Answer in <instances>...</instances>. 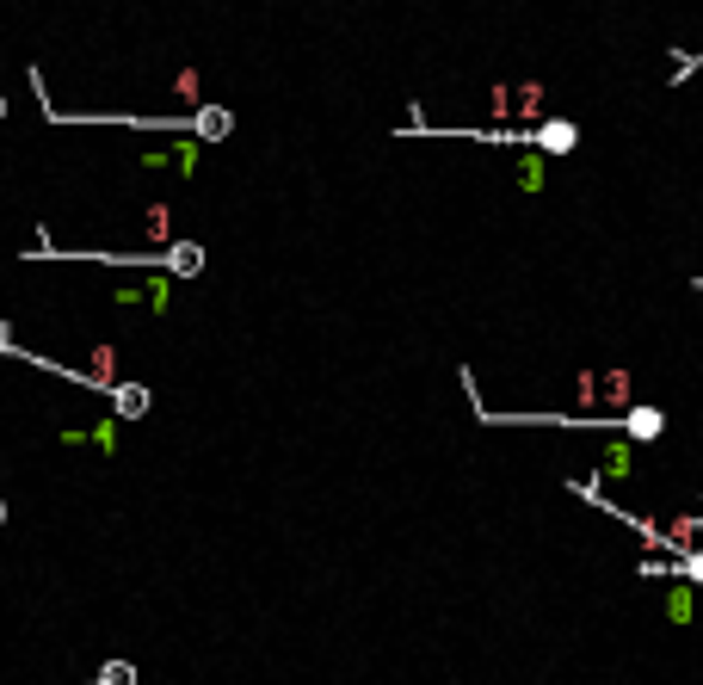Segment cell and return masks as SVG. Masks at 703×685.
<instances>
[{
    "label": "cell",
    "instance_id": "cell-1",
    "mask_svg": "<svg viewBox=\"0 0 703 685\" xmlns=\"http://www.w3.org/2000/svg\"><path fill=\"white\" fill-rule=\"evenodd\" d=\"M229 130H235L229 105H198V112H192V142H222Z\"/></svg>",
    "mask_w": 703,
    "mask_h": 685
},
{
    "label": "cell",
    "instance_id": "cell-2",
    "mask_svg": "<svg viewBox=\"0 0 703 685\" xmlns=\"http://www.w3.org/2000/svg\"><path fill=\"white\" fill-rule=\"evenodd\" d=\"M111 408H118V420H142L148 408H155V389L148 383H118L111 389Z\"/></svg>",
    "mask_w": 703,
    "mask_h": 685
},
{
    "label": "cell",
    "instance_id": "cell-3",
    "mask_svg": "<svg viewBox=\"0 0 703 685\" xmlns=\"http://www.w3.org/2000/svg\"><path fill=\"white\" fill-rule=\"evenodd\" d=\"M531 142H537L543 155H568L574 142H580V130H574L568 118H549V124H537V130H531Z\"/></svg>",
    "mask_w": 703,
    "mask_h": 685
},
{
    "label": "cell",
    "instance_id": "cell-4",
    "mask_svg": "<svg viewBox=\"0 0 703 685\" xmlns=\"http://www.w3.org/2000/svg\"><path fill=\"white\" fill-rule=\"evenodd\" d=\"M660 432H666V414H660V408H623V439L654 445Z\"/></svg>",
    "mask_w": 703,
    "mask_h": 685
},
{
    "label": "cell",
    "instance_id": "cell-5",
    "mask_svg": "<svg viewBox=\"0 0 703 685\" xmlns=\"http://www.w3.org/2000/svg\"><path fill=\"white\" fill-rule=\"evenodd\" d=\"M204 272V247L198 241H167V278H198Z\"/></svg>",
    "mask_w": 703,
    "mask_h": 685
},
{
    "label": "cell",
    "instance_id": "cell-6",
    "mask_svg": "<svg viewBox=\"0 0 703 685\" xmlns=\"http://www.w3.org/2000/svg\"><path fill=\"white\" fill-rule=\"evenodd\" d=\"M673 568V581H691V587H703V550H685L679 562H666Z\"/></svg>",
    "mask_w": 703,
    "mask_h": 685
},
{
    "label": "cell",
    "instance_id": "cell-7",
    "mask_svg": "<svg viewBox=\"0 0 703 685\" xmlns=\"http://www.w3.org/2000/svg\"><path fill=\"white\" fill-rule=\"evenodd\" d=\"M543 179H549L543 155H525V161H518V186H525V192H543Z\"/></svg>",
    "mask_w": 703,
    "mask_h": 685
},
{
    "label": "cell",
    "instance_id": "cell-8",
    "mask_svg": "<svg viewBox=\"0 0 703 685\" xmlns=\"http://www.w3.org/2000/svg\"><path fill=\"white\" fill-rule=\"evenodd\" d=\"M93 685H136V661H105Z\"/></svg>",
    "mask_w": 703,
    "mask_h": 685
},
{
    "label": "cell",
    "instance_id": "cell-9",
    "mask_svg": "<svg viewBox=\"0 0 703 685\" xmlns=\"http://www.w3.org/2000/svg\"><path fill=\"white\" fill-rule=\"evenodd\" d=\"M167 229H173V216H167V204H155L148 210V241H173Z\"/></svg>",
    "mask_w": 703,
    "mask_h": 685
},
{
    "label": "cell",
    "instance_id": "cell-10",
    "mask_svg": "<svg viewBox=\"0 0 703 685\" xmlns=\"http://www.w3.org/2000/svg\"><path fill=\"white\" fill-rule=\"evenodd\" d=\"M173 93L192 105V99H198V68H179V75H173Z\"/></svg>",
    "mask_w": 703,
    "mask_h": 685
},
{
    "label": "cell",
    "instance_id": "cell-11",
    "mask_svg": "<svg viewBox=\"0 0 703 685\" xmlns=\"http://www.w3.org/2000/svg\"><path fill=\"white\" fill-rule=\"evenodd\" d=\"M605 470H611V476H623V470H629V445H617V439H611V451H605Z\"/></svg>",
    "mask_w": 703,
    "mask_h": 685
},
{
    "label": "cell",
    "instance_id": "cell-12",
    "mask_svg": "<svg viewBox=\"0 0 703 685\" xmlns=\"http://www.w3.org/2000/svg\"><path fill=\"white\" fill-rule=\"evenodd\" d=\"M93 439H99V451H111V445H118V420H99Z\"/></svg>",
    "mask_w": 703,
    "mask_h": 685
},
{
    "label": "cell",
    "instance_id": "cell-13",
    "mask_svg": "<svg viewBox=\"0 0 703 685\" xmlns=\"http://www.w3.org/2000/svg\"><path fill=\"white\" fill-rule=\"evenodd\" d=\"M0 124H7V93H0Z\"/></svg>",
    "mask_w": 703,
    "mask_h": 685
},
{
    "label": "cell",
    "instance_id": "cell-14",
    "mask_svg": "<svg viewBox=\"0 0 703 685\" xmlns=\"http://www.w3.org/2000/svg\"><path fill=\"white\" fill-rule=\"evenodd\" d=\"M0 525H7V500H0Z\"/></svg>",
    "mask_w": 703,
    "mask_h": 685
}]
</instances>
